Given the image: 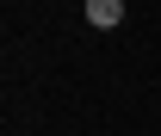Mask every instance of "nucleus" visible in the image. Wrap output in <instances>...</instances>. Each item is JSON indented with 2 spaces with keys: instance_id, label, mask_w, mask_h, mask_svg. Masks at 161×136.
<instances>
[{
  "instance_id": "obj_1",
  "label": "nucleus",
  "mask_w": 161,
  "mask_h": 136,
  "mask_svg": "<svg viewBox=\"0 0 161 136\" xmlns=\"http://www.w3.org/2000/svg\"><path fill=\"white\" fill-rule=\"evenodd\" d=\"M87 25L93 31H118L124 25V0H87Z\"/></svg>"
}]
</instances>
